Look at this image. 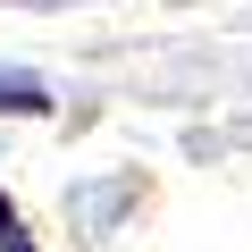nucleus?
Wrapping results in <instances>:
<instances>
[{
    "label": "nucleus",
    "instance_id": "obj_1",
    "mask_svg": "<svg viewBox=\"0 0 252 252\" xmlns=\"http://www.w3.org/2000/svg\"><path fill=\"white\" fill-rule=\"evenodd\" d=\"M0 109H17V118H42V109H51V93H42V84H26V76H0Z\"/></svg>",
    "mask_w": 252,
    "mask_h": 252
},
{
    "label": "nucleus",
    "instance_id": "obj_2",
    "mask_svg": "<svg viewBox=\"0 0 252 252\" xmlns=\"http://www.w3.org/2000/svg\"><path fill=\"white\" fill-rule=\"evenodd\" d=\"M0 244H17V219H9V193H0Z\"/></svg>",
    "mask_w": 252,
    "mask_h": 252
},
{
    "label": "nucleus",
    "instance_id": "obj_3",
    "mask_svg": "<svg viewBox=\"0 0 252 252\" xmlns=\"http://www.w3.org/2000/svg\"><path fill=\"white\" fill-rule=\"evenodd\" d=\"M0 252H34V244H0Z\"/></svg>",
    "mask_w": 252,
    "mask_h": 252
}]
</instances>
